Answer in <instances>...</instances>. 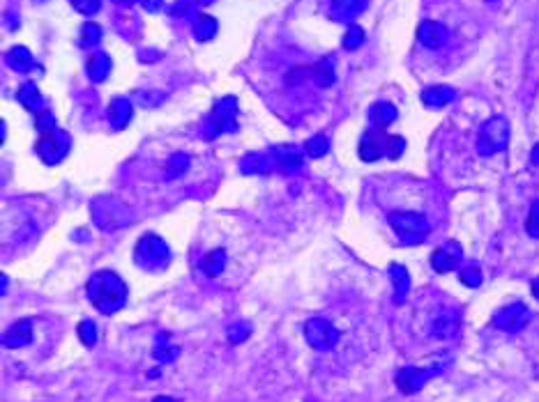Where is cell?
I'll return each instance as SVG.
<instances>
[{"label": "cell", "instance_id": "cell-7", "mask_svg": "<svg viewBox=\"0 0 539 402\" xmlns=\"http://www.w3.org/2000/svg\"><path fill=\"white\" fill-rule=\"evenodd\" d=\"M235 108H237V104H235L233 97H226V99H221L219 104H217L214 111H212V115H210L208 122H205L203 138L212 140L219 134H224V131H235V129H237V124H235Z\"/></svg>", "mask_w": 539, "mask_h": 402}, {"label": "cell", "instance_id": "cell-40", "mask_svg": "<svg viewBox=\"0 0 539 402\" xmlns=\"http://www.w3.org/2000/svg\"><path fill=\"white\" fill-rule=\"evenodd\" d=\"M533 294H535V299H539V278L533 280Z\"/></svg>", "mask_w": 539, "mask_h": 402}, {"label": "cell", "instance_id": "cell-27", "mask_svg": "<svg viewBox=\"0 0 539 402\" xmlns=\"http://www.w3.org/2000/svg\"><path fill=\"white\" fill-rule=\"evenodd\" d=\"M217 33V21L212 17H205V14H198L196 21H194V35H196V40H212Z\"/></svg>", "mask_w": 539, "mask_h": 402}, {"label": "cell", "instance_id": "cell-10", "mask_svg": "<svg viewBox=\"0 0 539 402\" xmlns=\"http://www.w3.org/2000/svg\"><path fill=\"white\" fill-rule=\"evenodd\" d=\"M93 216L102 230H114V227L127 223V209L116 200H95Z\"/></svg>", "mask_w": 539, "mask_h": 402}, {"label": "cell", "instance_id": "cell-29", "mask_svg": "<svg viewBox=\"0 0 539 402\" xmlns=\"http://www.w3.org/2000/svg\"><path fill=\"white\" fill-rule=\"evenodd\" d=\"M187 168H189V156L187 154H173L171 156L169 166H166V177L175 179V177L182 175V172H187Z\"/></svg>", "mask_w": 539, "mask_h": 402}, {"label": "cell", "instance_id": "cell-42", "mask_svg": "<svg viewBox=\"0 0 539 402\" xmlns=\"http://www.w3.org/2000/svg\"><path fill=\"white\" fill-rule=\"evenodd\" d=\"M196 3H201V5H210L212 0H196Z\"/></svg>", "mask_w": 539, "mask_h": 402}, {"label": "cell", "instance_id": "cell-39", "mask_svg": "<svg viewBox=\"0 0 539 402\" xmlns=\"http://www.w3.org/2000/svg\"><path fill=\"white\" fill-rule=\"evenodd\" d=\"M530 163H533V166H539V143L533 147V154H530Z\"/></svg>", "mask_w": 539, "mask_h": 402}, {"label": "cell", "instance_id": "cell-44", "mask_svg": "<svg viewBox=\"0 0 539 402\" xmlns=\"http://www.w3.org/2000/svg\"><path fill=\"white\" fill-rule=\"evenodd\" d=\"M40 3H42V0H40Z\"/></svg>", "mask_w": 539, "mask_h": 402}, {"label": "cell", "instance_id": "cell-41", "mask_svg": "<svg viewBox=\"0 0 539 402\" xmlns=\"http://www.w3.org/2000/svg\"><path fill=\"white\" fill-rule=\"evenodd\" d=\"M114 3H116V5H132L134 0H114Z\"/></svg>", "mask_w": 539, "mask_h": 402}, {"label": "cell", "instance_id": "cell-32", "mask_svg": "<svg viewBox=\"0 0 539 402\" xmlns=\"http://www.w3.org/2000/svg\"><path fill=\"white\" fill-rule=\"evenodd\" d=\"M79 338H81V343H84L86 347H95V343H97V327H95V322H90V320H84L79 324Z\"/></svg>", "mask_w": 539, "mask_h": 402}, {"label": "cell", "instance_id": "cell-19", "mask_svg": "<svg viewBox=\"0 0 539 402\" xmlns=\"http://www.w3.org/2000/svg\"><path fill=\"white\" fill-rule=\"evenodd\" d=\"M456 93L447 86H431L422 93V104L429 108H443L449 102H454Z\"/></svg>", "mask_w": 539, "mask_h": 402}, {"label": "cell", "instance_id": "cell-22", "mask_svg": "<svg viewBox=\"0 0 539 402\" xmlns=\"http://www.w3.org/2000/svg\"><path fill=\"white\" fill-rule=\"evenodd\" d=\"M389 278H392L394 283V301L401 303L403 299H406V294L410 290V274L406 267H401V264H389Z\"/></svg>", "mask_w": 539, "mask_h": 402}, {"label": "cell", "instance_id": "cell-35", "mask_svg": "<svg viewBox=\"0 0 539 402\" xmlns=\"http://www.w3.org/2000/svg\"><path fill=\"white\" fill-rule=\"evenodd\" d=\"M35 127H37V131H40V134L51 131V129H56V118H54V113H51V111L47 108V111H42L40 115H35Z\"/></svg>", "mask_w": 539, "mask_h": 402}, {"label": "cell", "instance_id": "cell-13", "mask_svg": "<svg viewBox=\"0 0 539 402\" xmlns=\"http://www.w3.org/2000/svg\"><path fill=\"white\" fill-rule=\"evenodd\" d=\"M447 28L438 21H424L422 26L417 28V40L419 44H424L426 49H440L447 42Z\"/></svg>", "mask_w": 539, "mask_h": 402}, {"label": "cell", "instance_id": "cell-36", "mask_svg": "<svg viewBox=\"0 0 539 402\" xmlns=\"http://www.w3.org/2000/svg\"><path fill=\"white\" fill-rule=\"evenodd\" d=\"M461 283L468 285V287H479V283H482V271H479V267H468V269H461Z\"/></svg>", "mask_w": 539, "mask_h": 402}, {"label": "cell", "instance_id": "cell-4", "mask_svg": "<svg viewBox=\"0 0 539 402\" xmlns=\"http://www.w3.org/2000/svg\"><path fill=\"white\" fill-rule=\"evenodd\" d=\"M387 221L392 225V230L399 234L403 244H419L431 232V225L426 221V216L415 214V211H389Z\"/></svg>", "mask_w": 539, "mask_h": 402}, {"label": "cell", "instance_id": "cell-1", "mask_svg": "<svg viewBox=\"0 0 539 402\" xmlns=\"http://www.w3.org/2000/svg\"><path fill=\"white\" fill-rule=\"evenodd\" d=\"M88 299L93 301V306L104 315H114L127 303V285L116 271H97L90 276L88 285Z\"/></svg>", "mask_w": 539, "mask_h": 402}, {"label": "cell", "instance_id": "cell-37", "mask_svg": "<svg viewBox=\"0 0 539 402\" xmlns=\"http://www.w3.org/2000/svg\"><path fill=\"white\" fill-rule=\"evenodd\" d=\"M247 336H249V324H240V327H231L228 329L231 343H240V340H244Z\"/></svg>", "mask_w": 539, "mask_h": 402}, {"label": "cell", "instance_id": "cell-17", "mask_svg": "<svg viewBox=\"0 0 539 402\" xmlns=\"http://www.w3.org/2000/svg\"><path fill=\"white\" fill-rule=\"evenodd\" d=\"M17 99L26 111L35 113V115H40L42 111H47V102H44V97L40 95V90H37L35 83H24L17 93Z\"/></svg>", "mask_w": 539, "mask_h": 402}, {"label": "cell", "instance_id": "cell-3", "mask_svg": "<svg viewBox=\"0 0 539 402\" xmlns=\"http://www.w3.org/2000/svg\"><path fill=\"white\" fill-rule=\"evenodd\" d=\"M134 262L141 269L150 271V274H157V271H164L171 264V248L157 234H143L136 248H134Z\"/></svg>", "mask_w": 539, "mask_h": 402}, {"label": "cell", "instance_id": "cell-24", "mask_svg": "<svg viewBox=\"0 0 539 402\" xmlns=\"http://www.w3.org/2000/svg\"><path fill=\"white\" fill-rule=\"evenodd\" d=\"M311 81L316 83L318 88H329L334 83V60L332 58H323L320 63H316L311 67Z\"/></svg>", "mask_w": 539, "mask_h": 402}, {"label": "cell", "instance_id": "cell-6", "mask_svg": "<svg viewBox=\"0 0 539 402\" xmlns=\"http://www.w3.org/2000/svg\"><path fill=\"white\" fill-rule=\"evenodd\" d=\"M70 147H72V138L58 127L51 129V131L40 134V140L35 143L37 156H40L47 166H58L67 154H70Z\"/></svg>", "mask_w": 539, "mask_h": 402}, {"label": "cell", "instance_id": "cell-21", "mask_svg": "<svg viewBox=\"0 0 539 402\" xmlns=\"http://www.w3.org/2000/svg\"><path fill=\"white\" fill-rule=\"evenodd\" d=\"M396 120V108L389 102H376L369 108V122L371 127L385 129L387 124H392Z\"/></svg>", "mask_w": 539, "mask_h": 402}, {"label": "cell", "instance_id": "cell-25", "mask_svg": "<svg viewBox=\"0 0 539 402\" xmlns=\"http://www.w3.org/2000/svg\"><path fill=\"white\" fill-rule=\"evenodd\" d=\"M224 264H226V251H224V248H214V251H210L203 257V262H201V271H203L205 276L214 278L224 271Z\"/></svg>", "mask_w": 539, "mask_h": 402}, {"label": "cell", "instance_id": "cell-2", "mask_svg": "<svg viewBox=\"0 0 539 402\" xmlns=\"http://www.w3.org/2000/svg\"><path fill=\"white\" fill-rule=\"evenodd\" d=\"M403 150H406V138H403V136H389L385 129L371 127V129H366L362 140H359L357 154L366 163H373L383 156L396 161V159L403 154Z\"/></svg>", "mask_w": 539, "mask_h": 402}, {"label": "cell", "instance_id": "cell-28", "mask_svg": "<svg viewBox=\"0 0 539 402\" xmlns=\"http://www.w3.org/2000/svg\"><path fill=\"white\" fill-rule=\"evenodd\" d=\"M327 150H329V143H327V138H325L323 134L311 136V138L304 143V152H306V154H309L311 159H320V156H325V154H327Z\"/></svg>", "mask_w": 539, "mask_h": 402}, {"label": "cell", "instance_id": "cell-34", "mask_svg": "<svg viewBox=\"0 0 539 402\" xmlns=\"http://www.w3.org/2000/svg\"><path fill=\"white\" fill-rule=\"evenodd\" d=\"M70 3L74 5V10L86 14V17H93L102 7V0H70Z\"/></svg>", "mask_w": 539, "mask_h": 402}, {"label": "cell", "instance_id": "cell-11", "mask_svg": "<svg viewBox=\"0 0 539 402\" xmlns=\"http://www.w3.org/2000/svg\"><path fill=\"white\" fill-rule=\"evenodd\" d=\"M463 260V248L459 246V241L449 239L443 246H438L436 251L431 253V267L438 271V274H447V271L459 269V264Z\"/></svg>", "mask_w": 539, "mask_h": 402}, {"label": "cell", "instance_id": "cell-43", "mask_svg": "<svg viewBox=\"0 0 539 402\" xmlns=\"http://www.w3.org/2000/svg\"><path fill=\"white\" fill-rule=\"evenodd\" d=\"M489 3H496V0H489Z\"/></svg>", "mask_w": 539, "mask_h": 402}, {"label": "cell", "instance_id": "cell-23", "mask_svg": "<svg viewBox=\"0 0 539 402\" xmlns=\"http://www.w3.org/2000/svg\"><path fill=\"white\" fill-rule=\"evenodd\" d=\"M109 74H111V58L107 56V53H93V56L88 58V76H90V81L102 83Z\"/></svg>", "mask_w": 539, "mask_h": 402}, {"label": "cell", "instance_id": "cell-30", "mask_svg": "<svg viewBox=\"0 0 539 402\" xmlns=\"http://www.w3.org/2000/svg\"><path fill=\"white\" fill-rule=\"evenodd\" d=\"M100 40H102V28L93 24V21L84 24V28H81V47H95Z\"/></svg>", "mask_w": 539, "mask_h": 402}, {"label": "cell", "instance_id": "cell-15", "mask_svg": "<svg viewBox=\"0 0 539 402\" xmlns=\"http://www.w3.org/2000/svg\"><path fill=\"white\" fill-rule=\"evenodd\" d=\"M240 170L251 175V172H270V170H276V156H274V150L270 152H258V154H249L242 159V166Z\"/></svg>", "mask_w": 539, "mask_h": 402}, {"label": "cell", "instance_id": "cell-5", "mask_svg": "<svg viewBox=\"0 0 539 402\" xmlns=\"http://www.w3.org/2000/svg\"><path fill=\"white\" fill-rule=\"evenodd\" d=\"M509 143V122L505 118H491L486 120L479 129V136H477V152L482 156H491L496 152H503Z\"/></svg>", "mask_w": 539, "mask_h": 402}, {"label": "cell", "instance_id": "cell-38", "mask_svg": "<svg viewBox=\"0 0 539 402\" xmlns=\"http://www.w3.org/2000/svg\"><path fill=\"white\" fill-rule=\"evenodd\" d=\"M141 5H143L148 12H159L162 5H164V0H141Z\"/></svg>", "mask_w": 539, "mask_h": 402}, {"label": "cell", "instance_id": "cell-31", "mask_svg": "<svg viewBox=\"0 0 539 402\" xmlns=\"http://www.w3.org/2000/svg\"><path fill=\"white\" fill-rule=\"evenodd\" d=\"M364 44V30L359 26H350L346 37H343V49L346 51H355Z\"/></svg>", "mask_w": 539, "mask_h": 402}, {"label": "cell", "instance_id": "cell-16", "mask_svg": "<svg viewBox=\"0 0 539 402\" xmlns=\"http://www.w3.org/2000/svg\"><path fill=\"white\" fill-rule=\"evenodd\" d=\"M274 156H276V170L286 172V175L302 168V152L297 147H290V145L274 147Z\"/></svg>", "mask_w": 539, "mask_h": 402}, {"label": "cell", "instance_id": "cell-8", "mask_svg": "<svg viewBox=\"0 0 539 402\" xmlns=\"http://www.w3.org/2000/svg\"><path fill=\"white\" fill-rule=\"evenodd\" d=\"M304 336H306V343H309L313 350L329 352V350H334L336 340H339V331H336L327 320H323V317H313V320L304 324Z\"/></svg>", "mask_w": 539, "mask_h": 402}, {"label": "cell", "instance_id": "cell-26", "mask_svg": "<svg viewBox=\"0 0 539 402\" xmlns=\"http://www.w3.org/2000/svg\"><path fill=\"white\" fill-rule=\"evenodd\" d=\"M7 65L17 72H28L30 67L35 65V60H33V56H30V51L26 47H14L10 53H7Z\"/></svg>", "mask_w": 539, "mask_h": 402}, {"label": "cell", "instance_id": "cell-12", "mask_svg": "<svg viewBox=\"0 0 539 402\" xmlns=\"http://www.w3.org/2000/svg\"><path fill=\"white\" fill-rule=\"evenodd\" d=\"M438 373H440L438 366H433V368H403V370L396 373V386L401 389V393H417L431 377H436Z\"/></svg>", "mask_w": 539, "mask_h": 402}, {"label": "cell", "instance_id": "cell-14", "mask_svg": "<svg viewBox=\"0 0 539 402\" xmlns=\"http://www.w3.org/2000/svg\"><path fill=\"white\" fill-rule=\"evenodd\" d=\"M30 343H33V320H19L17 324H12L3 336V345L12 347V350H19V347L30 345Z\"/></svg>", "mask_w": 539, "mask_h": 402}, {"label": "cell", "instance_id": "cell-33", "mask_svg": "<svg viewBox=\"0 0 539 402\" xmlns=\"http://www.w3.org/2000/svg\"><path fill=\"white\" fill-rule=\"evenodd\" d=\"M526 232L533 239H539V200H535L533 207H530V214H528V221H526Z\"/></svg>", "mask_w": 539, "mask_h": 402}, {"label": "cell", "instance_id": "cell-18", "mask_svg": "<svg viewBox=\"0 0 539 402\" xmlns=\"http://www.w3.org/2000/svg\"><path fill=\"white\" fill-rule=\"evenodd\" d=\"M132 120V102L127 99V97H118V99L111 102L109 106V122L111 127L116 129H123L127 127V122Z\"/></svg>", "mask_w": 539, "mask_h": 402}, {"label": "cell", "instance_id": "cell-9", "mask_svg": "<svg viewBox=\"0 0 539 402\" xmlns=\"http://www.w3.org/2000/svg\"><path fill=\"white\" fill-rule=\"evenodd\" d=\"M533 320V313L523 306V303H509V306L500 308L493 315V327L503 329V331H521L526 324Z\"/></svg>", "mask_w": 539, "mask_h": 402}, {"label": "cell", "instance_id": "cell-20", "mask_svg": "<svg viewBox=\"0 0 539 402\" xmlns=\"http://www.w3.org/2000/svg\"><path fill=\"white\" fill-rule=\"evenodd\" d=\"M364 7L366 0H332V17L334 21H353Z\"/></svg>", "mask_w": 539, "mask_h": 402}]
</instances>
